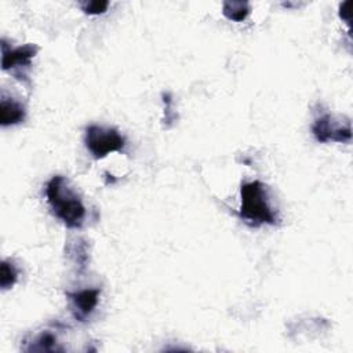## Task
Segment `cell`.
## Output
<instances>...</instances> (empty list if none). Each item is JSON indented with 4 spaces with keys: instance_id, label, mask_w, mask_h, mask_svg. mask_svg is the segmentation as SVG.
Returning a JSON list of instances; mask_svg holds the SVG:
<instances>
[{
    "instance_id": "1",
    "label": "cell",
    "mask_w": 353,
    "mask_h": 353,
    "mask_svg": "<svg viewBox=\"0 0 353 353\" xmlns=\"http://www.w3.org/2000/svg\"><path fill=\"white\" fill-rule=\"evenodd\" d=\"M46 196L52 214L66 228L79 229L83 226L85 207L79 194L69 186L65 176L54 175L46 185Z\"/></svg>"
},
{
    "instance_id": "2",
    "label": "cell",
    "mask_w": 353,
    "mask_h": 353,
    "mask_svg": "<svg viewBox=\"0 0 353 353\" xmlns=\"http://www.w3.org/2000/svg\"><path fill=\"white\" fill-rule=\"evenodd\" d=\"M241 205L239 215L252 226L276 225L277 215L269 204L268 186L261 181L245 182L240 188Z\"/></svg>"
},
{
    "instance_id": "3",
    "label": "cell",
    "mask_w": 353,
    "mask_h": 353,
    "mask_svg": "<svg viewBox=\"0 0 353 353\" xmlns=\"http://www.w3.org/2000/svg\"><path fill=\"white\" fill-rule=\"evenodd\" d=\"M84 143L94 159H103L110 152H121L125 139L116 128L88 125L84 134Z\"/></svg>"
},
{
    "instance_id": "4",
    "label": "cell",
    "mask_w": 353,
    "mask_h": 353,
    "mask_svg": "<svg viewBox=\"0 0 353 353\" xmlns=\"http://www.w3.org/2000/svg\"><path fill=\"white\" fill-rule=\"evenodd\" d=\"M39 47L36 44H23L17 48H11L7 46L6 40H1V68L6 72H12L15 77L25 79L26 74L22 69H29L32 65V59L37 54Z\"/></svg>"
},
{
    "instance_id": "5",
    "label": "cell",
    "mask_w": 353,
    "mask_h": 353,
    "mask_svg": "<svg viewBox=\"0 0 353 353\" xmlns=\"http://www.w3.org/2000/svg\"><path fill=\"white\" fill-rule=\"evenodd\" d=\"M312 132L317 142H350L352 128L347 123L346 125H336L331 114H323L317 117L312 125Z\"/></svg>"
},
{
    "instance_id": "6",
    "label": "cell",
    "mask_w": 353,
    "mask_h": 353,
    "mask_svg": "<svg viewBox=\"0 0 353 353\" xmlns=\"http://www.w3.org/2000/svg\"><path fill=\"white\" fill-rule=\"evenodd\" d=\"M101 291L98 288H90V290H81L76 292H66V296L69 298L72 303V313L76 320L85 321V319L94 312V309L98 305Z\"/></svg>"
},
{
    "instance_id": "7",
    "label": "cell",
    "mask_w": 353,
    "mask_h": 353,
    "mask_svg": "<svg viewBox=\"0 0 353 353\" xmlns=\"http://www.w3.org/2000/svg\"><path fill=\"white\" fill-rule=\"evenodd\" d=\"M25 108L22 103L12 98H6L4 95L1 97L0 101V124L3 127L7 125H14L19 124L25 120Z\"/></svg>"
},
{
    "instance_id": "8",
    "label": "cell",
    "mask_w": 353,
    "mask_h": 353,
    "mask_svg": "<svg viewBox=\"0 0 353 353\" xmlns=\"http://www.w3.org/2000/svg\"><path fill=\"white\" fill-rule=\"evenodd\" d=\"M251 8L247 1H225L222 4V12L229 21L241 22L248 17Z\"/></svg>"
},
{
    "instance_id": "9",
    "label": "cell",
    "mask_w": 353,
    "mask_h": 353,
    "mask_svg": "<svg viewBox=\"0 0 353 353\" xmlns=\"http://www.w3.org/2000/svg\"><path fill=\"white\" fill-rule=\"evenodd\" d=\"M18 279V269L17 266L10 261L4 259L0 265V287L1 290L11 288Z\"/></svg>"
},
{
    "instance_id": "10",
    "label": "cell",
    "mask_w": 353,
    "mask_h": 353,
    "mask_svg": "<svg viewBox=\"0 0 353 353\" xmlns=\"http://www.w3.org/2000/svg\"><path fill=\"white\" fill-rule=\"evenodd\" d=\"M29 350H36V352H52V350H62V347L57 346V338L54 336V334H51L50 331H46L43 334H40L37 336V339L34 341V343L32 345V347H29Z\"/></svg>"
},
{
    "instance_id": "11",
    "label": "cell",
    "mask_w": 353,
    "mask_h": 353,
    "mask_svg": "<svg viewBox=\"0 0 353 353\" xmlns=\"http://www.w3.org/2000/svg\"><path fill=\"white\" fill-rule=\"evenodd\" d=\"M108 7H109V1H103V0H92V1L81 3V10L88 15L103 14L108 10Z\"/></svg>"
},
{
    "instance_id": "12",
    "label": "cell",
    "mask_w": 353,
    "mask_h": 353,
    "mask_svg": "<svg viewBox=\"0 0 353 353\" xmlns=\"http://www.w3.org/2000/svg\"><path fill=\"white\" fill-rule=\"evenodd\" d=\"M161 97H163V102L165 103V110H164L165 117H164V121H165V123H167V125L170 127V125L174 123L175 117H176V114L171 110L172 98H171V94H170V92H163V94H161Z\"/></svg>"
},
{
    "instance_id": "13",
    "label": "cell",
    "mask_w": 353,
    "mask_h": 353,
    "mask_svg": "<svg viewBox=\"0 0 353 353\" xmlns=\"http://www.w3.org/2000/svg\"><path fill=\"white\" fill-rule=\"evenodd\" d=\"M349 7H350V1H345L339 6V17L349 25L350 23V11H349Z\"/></svg>"
}]
</instances>
